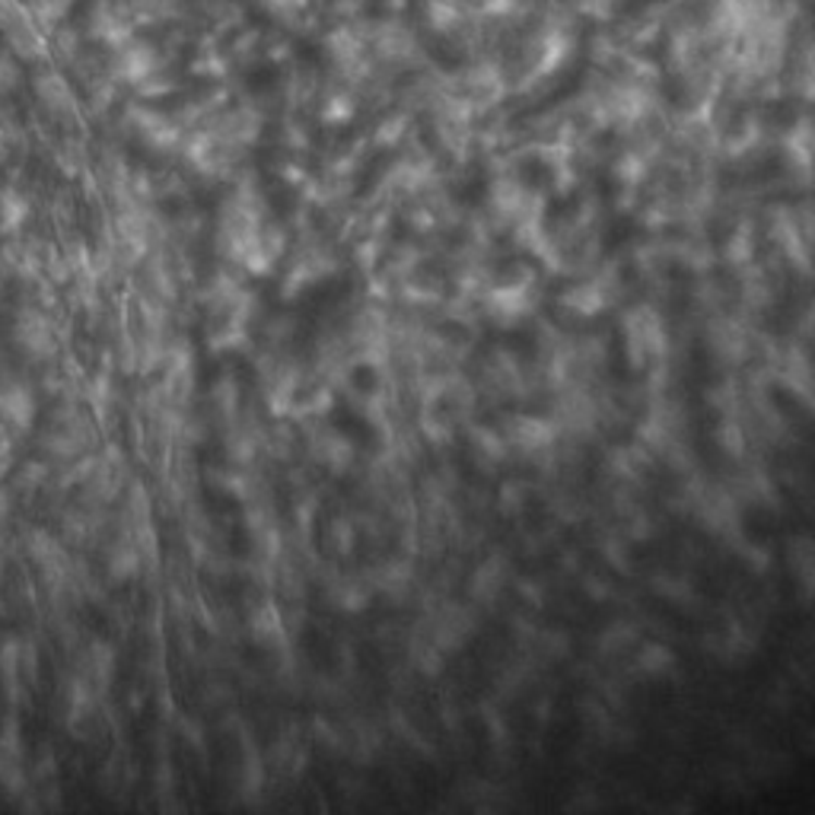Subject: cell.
I'll return each mask as SVG.
<instances>
[{"mask_svg":"<svg viewBox=\"0 0 815 815\" xmlns=\"http://www.w3.org/2000/svg\"><path fill=\"white\" fill-rule=\"evenodd\" d=\"M20 83H23V61L13 58V54L0 45V96L16 93Z\"/></svg>","mask_w":815,"mask_h":815,"instance_id":"obj_6","label":"cell"},{"mask_svg":"<svg viewBox=\"0 0 815 815\" xmlns=\"http://www.w3.org/2000/svg\"><path fill=\"white\" fill-rule=\"evenodd\" d=\"M33 89H36V99L41 102V109L51 112L54 119L74 115V93L54 68H39L33 74Z\"/></svg>","mask_w":815,"mask_h":815,"instance_id":"obj_2","label":"cell"},{"mask_svg":"<svg viewBox=\"0 0 815 815\" xmlns=\"http://www.w3.org/2000/svg\"><path fill=\"white\" fill-rule=\"evenodd\" d=\"M516 440H520V443H526V447H542V443H548V440H551V427H548L545 421L523 417V421L516 424Z\"/></svg>","mask_w":815,"mask_h":815,"instance_id":"obj_8","label":"cell"},{"mask_svg":"<svg viewBox=\"0 0 815 815\" xmlns=\"http://www.w3.org/2000/svg\"><path fill=\"white\" fill-rule=\"evenodd\" d=\"M45 482V465L39 462H29V465H23L20 472H16V482H13V488L16 490H36Z\"/></svg>","mask_w":815,"mask_h":815,"instance_id":"obj_9","label":"cell"},{"mask_svg":"<svg viewBox=\"0 0 815 815\" xmlns=\"http://www.w3.org/2000/svg\"><path fill=\"white\" fill-rule=\"evenodd\" d=\"M109 573H112V580H127V576H134V573H137V551H134L131 545L112 548V555H109Z\"/></svg>","mask_w":815,"mask_h":815,"instance_id":"obj_7","label":"cell"},{"mask_svg":"<svg viewBox=\"0 0 815 815\" xmlns=\"http://www.w3.org/2000/svg\"><path fill=\"white\" fill-rule=\"evenodd\" d=\"M644 662H647V669H666V666L672 662V656H669L666 650H659V647H647Z\"/></svg>","mask_w":815,"mask_h":815,"instance_id":"obj_11","label":"cell"},{"mask_svg":"<svg viewBox=\"0 0 815 815\" xmlns=\"http://www.w3.org/2000/svg\"><path fill=\"white\" fill-rule=\"evenodd\" d=\"M112 672H115V656H112V647L109 644H102V641H96L89 650H86V666H83V682L93 689H106L109 682H112Z\"/></svg>","mask_w":815,"mask_h":815,"instance_id":"obj_4","label":"cell"},{"mask_svg":"<svg viewBox=\"0 0 815 815\" xmlns=\"http://www.w3.org/2000/svg\"><path fill=\"white\" fill-rule=\"evenodd\" d=\"M568 303H571L576 313H596V309L603 306L599 293H596V290H586V287L573 290L571 296H568Z\"/></svg>","mask_w":815,"mask_h":815,"instance_id":"obj_10","label":"cell"},{"mask_svg":"<svg viewBox=\"0 0 815 815\" xmlns=\"http://www.w3.org/2000/svg\"><path fill=\"white\" fill-rule=\"evenodd\" d=\"M0 421L7 424V430L16 434H29L33 421H36V402L33 392L20 382H10L0 389Z\"/></svg>","mask_w":815,"mask_h":815,"instance_id":"obj_3","label":"cell"},{"mask_svg":"<svg viewBox=\"0 0 815 815\" xmlns=\"http://www.w3.org/2000/svg\"><path fill=\"white\" fill-rule=\"evenodd\" d=\"M348 382L361 392V396H373L376 389H379V369L376 364H369V361H357L354 367L348 369Z\"/></svg>","mask_w":815,"mask_h":815,"instance_id":"obj_5","label":"cell"},{"mask_svg":"<svg viewBox=\"0 0 815 815\" xmlns=\"http://www.w3.org/2000/svg\"><path fill=\"white\" fill-rule=\"evenodd\" d=\"M13 338H16V344H20L33 361H48V357H54V351H58L54 323H51L45 313H39V309H23V313L16 316Z\"/></svg>","mask_w":815,"mask_h":815,"instance_id":"obj_1","label":"cell"}]
</instances>
